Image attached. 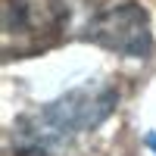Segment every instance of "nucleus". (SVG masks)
Listing matches in <instances>:
<instances>
[{
  "instance_id": "f257e3e1",
  "label": "nucleus",
  "mask_w": 156,
  "mask_h": 156,
  "mask_svg": "<svg viewBox=\"0 0 156 156\" xmlns=\"http://www.w3.org/2000/svg\"><path fill=\"white\" fill-rule=\"evenodd\" d=\"M119 94L109 87H78L47 103L34 115L22 119L12 134L16 156H56L69 147V140L94 131L115 109Z\"/></svg>"
},
{
  "instance_id": "f03ea898",
  "label": "nucleus",
  "mask_w": 156,
  "mask_h": 156,
  "mask_svg": "<svg viewBox=\"0 0 156 156\" xmlns=\"http://www.w3.org/2000/svg\"><path fill=\"white\" fill-rule=\"evenodd\" d=\"M84 41L100 44L122 56H147L153 50V34H150V19L134 0L115 3L94 12V19L84 25L81 31Z\"/></svg>"
},
{
  "instance_id": "7ed1b4c3",
  "label": "nucleus",
  "mask_w": 156,
  "mask_h": 156,
  "mask_svg": "<svg viewBox=\"0 0 156 156\" xmlns=\"http://www.w3.org/2000/svg\"><path fill=\"white\" fill-rule=\"evenodd\" d=\"M6 37H50L59 34L69 22L62 0H6Z\"/></svg>"
},
{
  "instance_id": "20e7f679",
  "label": "nucleus",
  "mask_w": 156,
  "mask_h": 156,
  "mask_svg": "<svg viewBox=\"0 0 156 156\" xmlns=\"http://www.w3.org/2000/svg\"><path fill=\"white\" fill-rule=\"evenodd\" d=\"M144 144H147V147L153 150V156H156V131H147V134H144Z\"/></svg>"
}]
</instances>
